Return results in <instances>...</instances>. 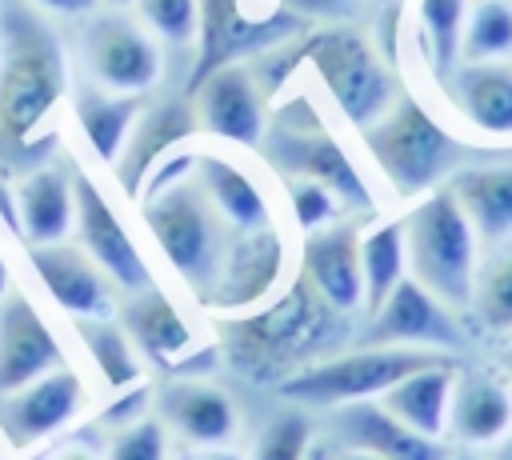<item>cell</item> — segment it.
Listing matches in <instances>:
<instances>
[{
	"label": "cell",
	"instance_id": "cell-1",
	"mask_svg": "<svg viewBox=\"0 0 512 460\" xmlns=\"http://www.w3.org/2000/svg\"><path fill=\"white\" fill-rule=\"evenodd\" d=\"M68 48L28 0H0V164L36 168L56 144L68 100Z\"/></svg>",
	"mask_w": 512,
	"mask_h": 460
},
{
	"label": "cell",
	"instance_id": "cell-2",
	"mask_svg": "<svg viewBox=\"0 0 512 460\" xmlns=\"http://www.w3.org/2000/svg\"><path fill=\"white\" fill-rule=\"evenodd\" d=\"M220 356L228 368L256 388H280L300 368L336 356L340 340L352 336L348 316H340L304 276L292 280L288 292L264 300L256 312L224 316L216 324Z\"/></svg>",
	"mask_w": 512,
	"mask_h": 460
},
{
	"label": "cell",
	"instance_id": "cell-3",
	"mask_svg": "<svg viewBox=\"0 0 512 460\" xmlns=\"http://www.w3.org/2000/svg\"><path fill=\"white\" fill-rule=\"evenodd\" d=\"M256 64H260L256 72H260L268 92L280 88L296 64H312L316 76L324 80L332 104L340 108V116L360 132L368 124H376L392 108V100L400 96L388 64L376 56L368 36L348 28V24H328V28L308 32V36L300 32L296 40H284L272 52H264Z\"/></svg>",
	"mask_w": 512,
	"mask_h": 460
},
{
	"label": "cell",
	"instance_id": "cell-4",
	"mask_svg": "<svg viewBox=\"0 0 512 460\" xmlns=\"http://www.w3.org/2000/svg\"><path fill=\"white\" fill-rule=\"evenodd\" d=\"M140 212H144V224H148L152 240L160 244L164 260L176 268V276L204 304L236 232L228 228V220L208 200L204 184L196 180V168L188 176L164 184L160 192L144 196Z\"/></svg>",
	"mask_w": 512,
	"mask_h": 460
},
{
	"label": "cell",
	"instance_id": "cell-5",
	"mask_svg": "<svg viewBox=\"0 0 512 460\" xmlns=\"http://www.w3.org/2000/svg\"><path fill=\"white\" fill-rule=\"evenodd\" d=\"M360 136L368 156L400 196H424L472 160V148L460 136H452L408 92H400L392 108L376 124H368Z\"/></svg>",
	"mask_w": 512,
	"mask_h": 460
},
{
	"label": "cell",
	"instance_id": "cell-6",
	"mask_svg": "<svg viewBox=\"0 0 512 460\" xmlns=\"http://www.w3.org/2000/svg\"><path fill=\"white\" fill-rule=\"evenodd\" d=\"M476 228L468 224L464 208L448 192V184L416 196L412 212L404 216V244L412 280L436 292L460 316L472 308L476 288Z\"/></svg>",
	"mask_w": 512,
	"mask_h": 460
},
{
	"label": "cell",
	"instance_id": "cell-7",
	"mask_svg": "<svg viewBox=\"0 0 512 460\" xmlns=\"http://www.w3.org/2000/svg\"><path fill=\"white\" fill-rule=\"evenodd\" d=\"M260 152L284 180H316V184L332 188L348 212L372 216L376 196H372L368 180L360 176V168L352 164L344 144L332 136V128L320 120V112L304 96H292L288 104H280L268 116Z\"/></svg>",
	"mask_w": 512,
	"mask_h": 460
},
{
	"label": "cell",
	"instance_id": "cell-8",
	"mask_svg": "<svg viewBox=\"0 0 512 460\" xmlns=\"http://www.w3.org/2000/svg\"><path fill=\"white\" fill-rule=\"evenodd\" d=\"M440 360H456L452 352H436V348H400V344H360L336 356H324L308 368H300L296 376H288L276 392L288 404L300 408H340L352 400H376L384 396L396 380H404L408 372H420L428 364Z\"/></svg>",
	"mask_w": 512,
	"mask_h": 460
},
{
	"label": "cell",
	"instance_id": "cell-9",
	"mask_svg": "<svg viewBox=\"0 0 512 460\" xmlns=\"http://www.w3.org/2000/svg\"><path fill=\"white\" fill-rule=\"evenodd\" d=\"M308 20L288 12L280 0L252 12L248 0H200L196 20V56L188 68L184 92H192L204 76H212L224 64H244L252 56H264L268 48L296 40Z\"/></svg>",
	"mask_w": 512,
	"mask_h": 460
},
{
	"label": "cell",
	"instance_id": "cell-10",
	"mask_svg": "<svg viewBox=\"0 0 512 460\" xmlns=\"http://www.w3.org/2000/svg\"><path fill=\"white\" fill-rule=\"evenodd\" d=\"M76 48L88 80L108 92L148 96L164 76L160 40L140 24V16H128L124 8L100 4L96 12L80 16Z\"/></svg>",
	"mask_w": 512,
	"mask_h": 460
},
{
	"label": "cell",
	"instance_id": "cell-11",
	"mask_svg": "<svg viewBox=\"0 0 512 460\" xmlns=\"http://www.w3.org/2000/svg\"><path fill=\"white\" fill-rule=\"evenodd\" d=\"M360 344H400V348H436L464 356L468 352V328L456 308H448L436 292H428L420 280L404 276L388 300L364 320Z\"/></svg>",
	"mask_w": 512,
	"mask_h": 460
},
{
	"label": "cell",
	"instance_id": "cell-12",
	"mask_svg": "<svg viewBox=\"0 0 512 460\" xmlns=\"http://www.w3.org/2000/svg\"><path fill=\"white\" fill-rule=\"evenodd\" d=\"M188 100H192L200 132L240 144V148H260L268 132V92L256 80L248 60L216 68L188 92Z\"/></svg>",
	"mask_w": 512,
	"mask_h": 460
},
{
	"label": "cell",
	"instance_id": "cell-13",
	"mask_svg": "<svg viewBox=\"0 0 512 460\" xmlns=\"http://www.w3.org/2000/svg\"><path fill=\"white\" fill-rule=\"evenodd\" d=\"M72 192H76V232H80L84 252L104 268V276L116 288H124V292L148 288L152 272H148L140 248L132 244L128 228L120 224V216L96 188V180L88 172H72Z\"/></svg>",
	"mask_w": 512,
	"mask_h": 460
},
{
	"label": "cell",
	"instance_id": "cell-14",
	"mask_svg": "<svg viewBox=\"0 0 512 460\" xmlns=\"http://www.w3.org/2000/svg\"><path fill=\"white\" fill-rule=\"evenodd\" d=\"M80 404H84V384L72 368L60 364V368L36 376L32 384L0 396V432L16 448L40 444V440L56 436L60 428H68L76 420Z\"/></svg>",
	"mask_w": 512,
	"mask_h": 460
},
{
	"label": "cell",
	"instance_id": "cell-15",
	"mask_svg": "<svg viewBox=\"0 0 512 460\" xmlns=\"http://www.w3.org/2000/svg\"><path fill=\"white\" fill-rule=\"evenodd\" d=\"M328 428L340 448H364L380 460H452V444L424 436L396 420L380 400H352L328 408Z\"/></svg>",
	"mask_w": 512,
	"mask_h": 460
},
{
	"label": "cell",
	"instance_id": "cell-16",
	"mask_svg": "<svg viewBox=\"0 0 512 460\" xmlns=\"http://www.w3.org/2000/svg\"><path fill=\"white\" fill-rule=\"evenodd\" d=\"M300 276L340 312H364V272H360V228L352 220H332L316 232H304Z\"/></svg>",
	"mask_w": 512,
	"mask_h": 460
},
{
	"label": "cell",
	"instance_id": "cell-17",
	"mask_svg": "<svg viewBox=\"0 0 512 460\" xmlns=\"http://www.w3.org/2000/svg\"><path fill=\"white\" fill-rule=\"evenodd\" d=\"M280 268H284V244H280L276 224L256 228V232H236L204 308H216V312L260 308L280 284Z\"/></svg>",
	"mask_w": 512,
	"mask_h": 460
},
{
	"label": "cell",
	"instance_id": "cell-18",
	"mask_svg": "<svg viewBox=\"0 0 512 460\" xmlns=\"http://www.w3.org/2000/svg\"><path fill=\"white\" fill-rule=\"evenodd\" d=\"M448 432L464 448H492L512 432V384L488 364L460 360L448 404Z\"/></svg>",
	"mask_w": 512,
	"mask_h": 460
},
{
	"label": "cell",
	"instance_id": "cell-19",
	"mask_svg": "<svg viewBox=\"0 0 512 460\" xmlns=\"http://www.w3.org/2000/svg\"><path fill=\"white\" fill-rule=\"evenodd\" d=\"M200 132L196 124V112H192V100L188 92L184 96H168V100H156V104H144L140 120L132 124L128 140H124V152L116 156V180L120 188L128 192V200H140L144 192V180L152 176V168L172 156L184 140H192Z\"/></svg>",
	"mask_w": 512,
	"mask_h": 460
},
{
	"label": "cell",
	"instance_id": "cell-20",
	"mask_svg": "<svg viewBox=\"0 0 512 460\" xmlns=\"http://www.w3.org/2000/svg\"><path fill=\"white\" fill-rule=\"evenodd\" d=\"M28 264L40 276L44 292L72 316V320H88V316H112V288L104 268L76 244H28Z\"/></svg>",
	"mask_w": 512,
	"mask_h": 460
},
{
	"label": "cell",
	"instance_id": "cell-21",
	"mask_svg": "<svg viewBox=\"0 0 512 460\" xmlns=\"http://www.w3.org/2000/svg\"><path fill=\"white\" fill-rule=\"evenodd\" d=\"M64 364L60 340L32 308L24 292H8L0 300V396L32 384L36 376Z\"/></svg>",
	"mask_w": 512,
	"mask_h": 460
},
{
	"label": "cell",
	"instance_id": "cell-22",
	"mask_svg": "<svg viewBox=\"0 0 512 460\" xmlns=\"http://www.w3.org/2000/svg\"><path fill=\"white\" fill-rule=\"evenodd\" d=\"M164 428H172L192 448H224L236 436V404L224 388L204 376H172L156 392Z\"/></svg>",
	"mask_w": 512,
	"mask_h": 460
},
{
	"label": "cell",
	"instance_id": "cell-23",
	"mask_svg": "<svg viewBox=\"0 0 512 460\" xmlns=\"http://www.w3.org/2000/svg\"><path fill=\"white\" fill-rule=\"evenodd\" d=\"M440 84L476 132L512 140V60H460Z\"/></svg>",
	"mask_w": 512,
	"mask_h": 460
},
{
	"label": "cell",
	"instance_id": "cell-24",
	"mask_svg": "<svg viewBox=\"0 0 512 460\" xmlns=\"http://www.w3.org/2000/svg\"><path fill=\"white\" fill-rule=\"evenodd\" d=\"M120 324L124 332L132 336V344L152 360V364H164L172 376L188 364L192 348H196V336L192 328L184 324L180 308L156 288H140V292H128L124 308H120Z\"/></svg>",
	"mask_w": 512,
	"mask_h": 460
},
{
	"label": "cell",
	"instance_id": "cell-25",
	"mask_svg": "<svg viewBox=\"0 0 512 460\" xmlns=\"http://www.w3.org/2000/svg\"><path fill=\"white\" fill-rule=\"evenodd\" d=\"M444 184L480 240H512V160H468Z\"/></svg>",
	"mask_w": 512,
	"mask_h": 460
},
{
	"label": "cell",
	"instance_id": "cell-26",
	"mask_svg": "<svg viewBox=\"0 0 512 460\" xmlns=\"http://www.w3.org/2000/svg\"><path fill=\"white\" fill-rule=\"evenodd\" d=\"M16 216H20V236L28 244H56L72 232L76 224V192H72V172L56 164H36L16 188Z\"/></svg>",
	"mask_w": 512,
	"mask_h": 460
},
{
	"label": "cell",
	"instance_id": "cell-27",
	"mask_svg": "<svg viewBox=\"0 0 512 460\" xmlns=\"http://www.w3.org/2000/svg\"><path fill=\"white\" fill-rule=\"evenodd\" d=\"M460 360H464V356L428 364V368H420V372H408L404 380H396V384H392L384 396H376V400H380L396 420H404L408 428L444 440V432H448V404H452V380H456Z\"/></svg>",
	"mask_w": 512,
	"mask_h": 460
},
{
	"label": "cell",
	"instance_id": "cell-28",
	"mask_svg": "<svg viewBox=\"0 0 512 460\" xmlns=\"http://www.w3.org/2000/svg\"><path fill=\"white\" fill-rule=\"evenodd\" d=\"M144 96L136 92H108L100 84H80L72 92V116L84 132V140L92 144V152L104 160V164H116V156L124 152V140L132 132V124L140 120L144 112Z\"/></svg>",
	"mask_w": 512,
	"mask_h": 460
},
{
	"label": "cell",
	"instance_id": "cell-29",
	"mask_svg": "<svg viewBox=\"0 0 512 460\" xmlns=\"http://www.w3.org/2000/svg\"><path fill=\"white\" fill-rule=\"evenodd\" d=\"M196 180L204 184L208 200L216 204V212L228 220L232 232H256V228L272 224V212H268L260 184L240 164H232L216 152H200L196 156Z\"/></svg>",
	"mask_w": 512,
	"mask_h": 460
},
{
	"label": "cell",
	"instance_id": "cell-30",
	"mask_svg": "<svg viewBox=\"0 0 512 460\" xmlns=\"http://www.w3.org/2000/svg\"><path fill=\"white\" fill-rule=\"evenodd\" d=\"M408 268V244H404V220L376 224L368 236H360V272H364V320L388 300V292L404 280Z\"/></svg>",
	"mask_w": 512,
	"mask_h": 460
},
{
	"label": "cell",
	"instance_id": "cell-31",
	"mask_svg": "<svg viewBox=\"0 0 512 460\" xmlns=\"http://www.w3.org/2000/svg\"><path fill=\"white\" fill-rule=\"evenodd\" d=\"M76 332L92 356V364L100 368V376L108 380V388L124 392L132 384H140V360H136V344L124 332V324H116L112 316H88L76 320Z\"/></svg>",
	"mask_w": 512,
	"mask_h": 460
},
{
	"label": "cell",
	"instance_id": "cell-32",
	"mask_svg": "<svg viewBox=\"0 0 512 460\" xmlns=\"http://www.w3.org/2000/svg\"><path fill=\"white\" fill-rule=\"evenodd\" d=\"M420 20V44L424 60L436 80H444L460 64V40H464V20H468V0H420L416 4Z\"/></svg>",
	"mask_w": 512,
	"mask_h": 460
},
{
	"label": "cell",
	"instance_id": "cell-33",
	"mask_svg": "<svg viewBox=\"0 0 512 460\" xmlns=\"http://www.w3.org/2000/svg\"><path fill=\"white\" fill-rule=\"evenodd\" d=\"M460 60H512V0L468 4Z\"/></svg>",
	"mask_w": 512,
	"mask_h": 460
},
{
	"label": "cell",
	"instance_id": "cell-34",
	"mask_svg": "<svg viewBox=\"0 0 512 460\" xmlns=\"http://www.w3.org/2000/svg\"><path fill=\"white\" fill-rule=\"evenodd\" d=\"M468 316L484 332H512V248L488 256L476 268V288H472Z\"/></svg>",
	"mask_w": 512,
	"mask_h": 460
},
{
	"label": "cell",
	"instance_id": "cell-35",
	"mask_svg": "<svg viewBox=\"0 0 512 460\" xmlns=\"http://www.w3.org/2000/svg\"><path fill=\"white\" fill-rule=\"evenodd\" d=\"M312 440H316V428H312L308 408L288 404V408H280L264 420L248 460H304Z\"/></svg>",
	"mask_w": 512,
	"mask_h": 460
},
{
	"label": "cell",
	"instance_id": "cell-36",
	"mask_svg": "<svg viewBox=\"0 0 512 460\" xmlns=\"http://www.w3.org/2000/svg\"><path fill=\"white\" fill-rule=\"evenodd\" d=\"M140 24L168 48H192L196 44V20L200 0H132Z\"/></svg>",
	"mask_w": 512,
	"mask_h": 460
},
{
	"label": "cell",
	"instance_id": "cell-37",
	"mask_svg": "<svg viewBox=\"0 0 512 460\" xmlns=\"http://www.w3.org/2000/svg\"><path fill=\"white\" fill-rule=\"evenodd\" d=\"M104 460H168V428H164V420L144 416L136 424L112 428Z\"/></svg>",
	"mask_w": 512,
	"mask_h": 460
},
{
	"label": "cell",
	"instance_id": "cell-38",
	"mask_svg": "<svg viewBox=\"0 0 512 460\" xmlns=\"http://www.w3.org/2000/svg\"><path fill=\"white\" fill-rule=\"evenodd\" d=\"M288 200H292V216L304 232H316V228L340 220V208H344V200L316 180H288Z\"/></svg>",
	"mask_w": 512,
	"mask_h": 460
},
{
	"label": "cell",
	"instance_id": "cell-39",
	"mask_svg": "<svg viewBox=\"0 0 512 460\" xmlns=\"http://www.w3.org/2000/svg\"><path fill=\"white\" fill-rule=\"evenodd\" d=\"M148 416V388L144 384H132V388H124V396L104 412V424L108 428H124V424H136V420H144Z\"/></svg>",
	"mask_w": 512,
	"mask_h": 460
},
{
	"label": "cell",
	"instance_id": "cell-40",
	"mask_svg": "<svg viewBox=\"0 0 512 460\" xmlns=\"http://www.w3.org/2000/svg\"><path fill=\"white\" fill-rule=\"evenodd\" d=\"M288 12H296L300 20H340L348 16L360 0H280Z\"/></svg>",
	"mask_w": 512,
	"mask_h": 460
},
{
	"label": "cell",
	"instance_id": "cell-41",
	"mask_svg": "<svg viewBox=\"0 0 512 460\" xmlns=\"http://www.w3.org/2000/svg\"><path fill=\"white\" fill-rule=\"evenodd\" d=\"M28 4L40 8L44 16H64V20H80L100 8V0H28Z\"/></svg>",
	"mask_w": 512,
	"mask_h": 460
},
{
	"label": "cell",
	"instance_id": "cell-42",
	"mask_svg": "<svg viewBox=\"0 0 512 460\" xmlns=\"http://www.w3.org/2000/svg\"><path fill=\"white\" fill-rule=\"evenodd\" d=\"M0 220H4V228H8V232H20V216H16V192L4 184V176H0Z\"/></svg>",
	"mask_w": 512,
	"mask_h": 460
},
{
	"label": "cell",
	"instance_id": "cell-43",
	"mask_svg": "<svg viewBox=\"0 0 512 460\" xmlns=\"http://www.w3.org/2000/svg\"><path fill=\"white\" fill-rule=\"evenodd\" d=\"M52 460H100L88 444H64V448H56V456Z\"/></svg>",
	"mask_w": 512,
	"mask_h": 460
},
{
	"label": "cell",
	"instance_id": "cell-44",
	"mask_svg": "<svg viewBox=\"0 0 512 460\" xmlns=\"http://www.w3.org/2000/svg\"><path fill=\"white\" fill-rule=\"evenodd\" d=\"M332 456H336V444H332V440H320V436H316L304 460H332Z\"/></svg>",
	"mask_w": 512,
	"mask_h": 460
},
{
	"label": "cell",
	"instance_id": "cell-45",
	"mask_svg": "<svg viewBox=\"0 0 512 460\" xmlns=\"http://www.w3.org/2000/svg\"><path fill=\"white\" fill-rule=\"evenodd\" d=\"M484 460H512V432L504 436V440H496L492 448H488V456Z\"/></svg>",
	"mask_w": 512,
	"mask_h": 460
},
{
	"label": "cell",
	"instance_id": "cell-46",
	"mask_svg": "<svg viewBox=\"0 0 512 460\" xmlns=\"http://www.w3.org/2000/svg\"><path fill=\"white\" fill-rule=\"evenodd\" d=\"M188 460H240L236 452H228V448H200L196 456H188Z\"/></svg>",
	"mask_w": 512,
	"mask_h": 460
},
{
	"label": "cell",
	"instance_id": "cell-47",
	"mask_svg": "<svg viewBox=\"0 0 512 460\" xmlns=\"http://www.w3.org/2000/svg\"><path fill=\"white\" fill-rule=\"evenodd\" d=\"M332 460H380V456H372V452H364V448H336Z\"/></svg>",
	"mask_w": 512,
	"mask_h": 460
},
{
	"label": "cell",
	"instance_id": "cell-48",
	"mask_svg": "<svg viewBox=\"0 0 512 460\" xmlns=\"http://www.w3.org/2000/svg\"><path fill=\"white\" fill-rule=\"evenodd\" d=\"M452 460H484V456H480L476 448H456V452H452Z\"/></svg>",
	"mask_w": 512,
	"mask_h": 460
},
{
	"label": "cell",
	"instance_id": "cell-49",
	"mask_svg": "<svg viewBox=\"0 0 512 460\" xmlns=\"http://www.w3.org/2000/svg\"><path fill=\"white\" fill-rule=\"evenodd\" d=\"M8 296V264H4V256H0V300Z\"/></svg>",
	"mask_w": 512,
	"mask_h": 460
},
{
	"label": "cell",
	"instance_id": "cell-50",
	"mask_svg": "<svg viewBox=\"0 0 512 460\" xmlns=\"http://www.w3.org/2000/svg\"><path fill=\"white\" fill-rule=\"evenodd\" d=\"M504 376H508V384H512V344L504 348Z\"/></svg>",
	"mask_w": 512,
	"mask_h": 460
},
{
	"label": "cell",
	"instance_id": "cell-51",
	"mask_svg": "<svg viewBox=\"0 0 512 460\" xmlns=\"http://www.w3.org/2000/svg\"><path fill=\"white\" fill-rule=\"evenodd\" d=\"M100 4H108V8H124V4H132V0H100Z\"/></svg>",
	"mask_w": 512,
	"mask_h": 460
}]
</instances>
